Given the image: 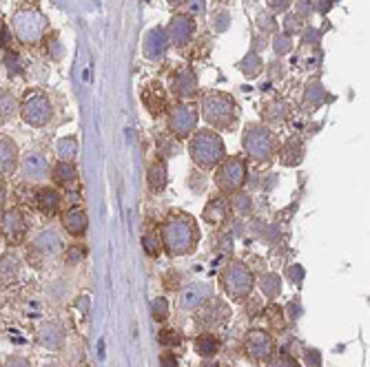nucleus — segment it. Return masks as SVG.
I'll return each mask as SVG.
<instances>
[{
    "label": "nucleus",
    "mask_w": 370,
    "mask_h": 367,
    "mask_svg": "<svg viewBox=\"0 0 370 367\" xmlns=\"http://www.w3.org/2000/svg\"><path fill=\"white\" fill-rule=\"evenodd\" d=\"M160 241H162V248L171 257H182V255L193 253V248L198 244V228L193 224V219L188 215L169 217L162 224Z\"/></svg>",
    "instance_id": "f257e3e1"
},
{
    "label": "nucleus",
    "mask_w": 370,
    "mask_h": 367,
    "mask_svg": "<svg viewBox=\"0 0 370 367\" xmlns=\"http://www.w3.org/2000/svg\"><path fill=\"white\" fill-rule=\"evenodd\" d=\"M188 153H191V160L195 162L200 170H211L226 157V147L220 133L204 128V130H195L193 137H191Z\"/></svg>",
    "instance_id": "f03ea898"
},
{
    "label": "nucleus",
    "mask_w": 370,
    "mask_h": 367,
    "mask_svg": "<svg viewBox=\"0 0 370 367\" xmlns=\"http://www.w3.org/2000/svg\"><path fill=\"white\" fill-rule=\"evenodd\" d=\"M242 147H244V153H246L249 160L264 164L277 153L279 144H277V137L273 135V130L269 126L249 124L244 135H242Z\"/></svg>",
    "instance_id": "7ed1b4c3"
},
{
    "label": "nucleus",
    "mask_w": 370,
    "mask_h": 367,
    "mask_svg": "<svg viewBox=\"0 0 370 367\" xmlns=\"http://www.w3.org/2000/svg\"><path fill=\"white\" fill-rule=\"evenodd\" d=\"M11 24H14V33H16L18 40L22 45H27V47H34L45 38L49 20H47V16L43 14L40 9L20 7L14 14Z\"/></svg>",
    "instance_id": "20e7f679"
},
{
    "label": "nucleus",
    "mask_w": 370,
    "mask_h": 367,
    "mask_svg": "<svg viewBox=\"0 0 370 367\" xmlns=\"http://www.w3.org/2000/svg\"><path fill=\"white\" fill-rule=\"evenodd\" d=\"M18 113L29 126L43 128L51 122V117H54V104H51L45 91L29 89V91H24L22 100L18 102Z\"/></svg>",
    "instance_id": "39448f33"
},
{
    "label": "nucleus",
    "mask_w": 370,
    "mask_h": 367,
    "mask_svg": "<svg viewBox=\"0 0 370 367\" xmlns=\"http://www.w3.org/2000/svg\"><path fill=\"white\" fill-rule=\"evenodd\" d=\"M202 117L209 126L224 130L235 122V102L228 93L211 91L202 100Z\"/></svg>",
    "instance_id": "423d86ee"
},
{
    "label": "nucleus",
    "mask_w": 370,
    "mask_h": 367,
    "mask_svg": "<svg viewBox=\"0 0 370 367\" xmlns=\"http://www.w3.org/2000/svg\"><path fill=\"white\" fill-rule=\"evenodd\" d=\"M246 160L242 155L224 157L218 164V173H215V184L222 193H237L246 184Z\"/></svg>",
    "instance_id": "0eeeda50"
},
{
    "label": "nucleus",
    "mask_w": 370,
    "mask_h": 367,
    "mask_svg": "<svg viewBox=\"0 0 370 367\" xmlns=\"http://www.w3.org/2000/svg\"><path fill=\"white\" fill-rule=\"evenodd\" d=\"M253 285H255L253 272L242 264V261H233V264H228L224 268L222 287L233 301H244L253 292Z\"/></svg>",
    "instance_id": "6e6552de"
},
{
    "label": "nucleus",
    "mask_w": 370,
    "mask_h": 367,
    "mask_svg": "<svg viewBox=\"0 0 370 367\" xmlns=\"http://www.w3.org/2000/svg\"><path fill=\"white\" fill-rule=\"evenodd\" d=\"M198 109L193 104H175L169 113V130L171 135L186 140L188 135L195 133V126H198Z\"/></svg>",
    "instance_id": "1a4fd4ad"
},
{
    "label": "nucleus",
    "mask_w": 370,
    "mask_h": 367,
    "mask_svg": "<svg viewBox=\"0 0 370 367\" xmlns=\"http://www.w3.org/2000/svg\"><path fill=\"white\" fill-rule=\"evenodd\" d=\"M0 234L11 246H20L27 237V219L18 211V208H9L0 215Z\"/></svg>",
    "instance_id": "9d476101"
},
{
    "label": "nucleus",
    "mask_w": 370,
    "mask_h": 367,
    "mask_svg": "<svg viewBox=\"0 0 370 367\" xmlns=\"http://www.w3.org/2000/svg\"><path fill=\"white\" fill-rule=\"evenodd\" d=\"M244 350L251 361L255 363L266 361V359H271V354H273V338L264 330H251L244 338Z\"/></svg>",
    "instance_id": "9b49d317"
},
{
    "label": "nucleus",
    "mask_w": 370,
    "mask_h": 367,
    "mask_svg": "<svg viewBox=\"0 0 370 367\" xmlns=\"http://www.w3.org/2000/svg\"><path fill=\"white\" fill-rule=\"evenodd\" d=\"M18 170L27 181H45L49 175V162L43 153L29 151L22 157V162H18Z\"/></svg>",
    "instance_id": "f8f14e48"
},
{
    "label": "nucleus",
    "mask_w": 370,
    "mask_h": 367,
    "mask_svg": "<svg viewBox=\"0 0 370 367\" xmlns=\"http://www.w3.org/2000/svg\"><path fill=\"white\" fill-rule=\"evenodd\" d=\"M195 33V22L188 14H175L169 22V40L175 47H184L193 40Z\"/></svg>",
    "instance_id": "ddd939ff"
},
{
    "label": "nucleus",
    "mask_w": 370,
    "mask_h": 367,
    "mask_svg": "<svg viewBox=\"0 0 370 367\" xmlns=\"http://www.w3.org/2000/svg\"><path fill=\"white\" fill-rule=\"evenodd\" d=\"M211 285L209 283H188L184 290L180 292V308L182 310H198L202 304H207L211 299Z\"/></svg>",
    "instance_id": "4468645a"
},
{
    "label": "nucleus",
    "mask_w": 370,
    "mask_h": 367,
    "mask_svg": "<svg viewBox=\"0 0 370 367\" xmlns=\"http://www.w3.org/2000/svg\"><path fill=\"white\" fill-rule=\"evenodd\" d=\"M198 310H200L198 319L207 325H224L226 319L231 317V310H228V306L220 299H209L207 304H202Z\"/></svg>",
    "instance_id": "2eb2a0df"
},
{
    "label": "nucleus",
    "mask_w": 370,
    "mask_h": 367,
    "mask_svg": "<svg viewBox=\"0 0 370 367\" xmlns=\"http://www.w3.org/2000/svg\"><path fill=\"white\" fill-rule=\"evenodd\" d=\"M36 206H38V211H40L43 215L47 217H54L60 213V208H62V195L56 190V188H51V186H45V188H38L36 193Z\"/></svg>",
    "instance_id": "dca6fc26"
},
{
    "label": "nucleus",
    "mask_w": 370,
    "mask_h": 367,
    "mask_svg": "<svg viewBox=\"0 0 370 367\" xmlns=\"http://www.w3.org/2000/svg\"><path fill=\"white\" fill-rule=\"evenodd\" d=\"M38 343H40L45 350H51L56 352L62 347V343H65V327H62L60 323L51 321V323H45L40 330H38Z\"/></svg>",
    "instance_id": "f3484780"
},
{
    "label": "nucleus",
    "mask_w": 370,
    "mask_h": 367,
    "mask_svg": "<svg viewBox=\"0 0 370 367\" xmlns=\"http://www.w3.org/2000/svg\"><path fill=\"white\" fill-rule=\"evenodd\" d=\"M62 228H65L71 237H82L89 228V217L87 211L80 206H73L69 211L62 215Z\"/></svg>",
    "instance_id": "a211bd4d"
},
{
    "label": "nucleus",
    "mask_w": 370,
    "mask_h": 367,
    "mask_svg": "<svg viewBox=\"0 0 370 367\" xmlns=\"http://www.w3.org/2000/svg\"><path fill=\"white\" fill-rule=\"evenodd\" d=\"M18 170V147L9 137H0V175H14Z\"/></svg>",
    "instance_id": "6ab92c4d"
},
{
    "label": "nucleus",
    "mask_w": 370,
    "mask_h": 367,
    "mask_svg": "<svg viewBox=\"0 0 370 367\" xmlns=\"http://www.w3.org/2000/svg\"><path fill=\"white\" fill-rule=\"evenodd\" d=\"M167 47H169V38L162 29H153V31L147 33V38H145V56L149 60L162 58L164 51H167Z\"/></svg>",
    "instance_id": "aec40b11"
},
{
    "label": "nucleus",
    "mask_w": 370,
    "mask_h": 367,
    "mask_svg": "<svg viewBox=\"0 0 370 367\" xmlns=\"http://www.w3.org/2000/svg\"><path fill=\"white\" fill-rule=\"evenodd\" d=\"M31 248H34V253H38L40 257H51V255L58 253L60 237H58L54 230H43V232L34 239Z\"/></svg>",
    "instance_id": "412c9836"
},
{
    "label": "nucleus",
    "mask_w": 370,
    "mask_h": 367,
    "mask_svg": "<svg viewBox=\"0 0 370 367\" xmlns=\"http://www.w3.org/2000/svg\"><path fill=\"white\" fill-rule=\"evenodd\" d=\"M198 91V77L195 73L191 71V69H184L175 75V80H173V93L175 96H180V98H191Z\"/></svg>",
    "instance_id": "4be33fe9"
},
{
    "label": "nucleus",
    "mask_w": 370,
    "mask_h": 367,
    "mask_svg": "<svg viewBox=\"0 0 370 367\" xmlns=\"http://www.w3.org/2000/svg\"><path fill=\"white\" fill-rule=\"evenodd\" d=\"M147 181H149V190L151 193H162L169 184V173L167 166L162 162H153L147 170Z\"/></svg>",
    "instance_id": "5701e85b"
},
{
    "label": "nucleus",
    "mask_w": 370,
    "mask_h": 367,
    "mask_svg": "<svg viewBox=\"0 0 370 367\" xmlns=\"http://www.w3.org/2000/svg\"><path fill=\"white\" fill-rule=\"evenodd\" d=\"M49 175H51V181L58 184V186H69V184H73L75 177H78V170H75L73 162H58L49 170Z\"/></svg>",
    "instance_id": "b1692460"
},
{
    "label": "nucleus",
    "mask_w": 370,
    "mask_h": 367,
    "mask_svg": "<svg viewBox=\"0 0 370 367\" xmlns=\"http://www.w3.org/2000/svg\"><path fill=\"white\" fill-rule=\"evenodd\" d=\"M290 115V107L284 100H273L264 107V120L273 122V124H282L284 120H288Z\"/></svg>",
    "instance_id": "393cba45"
},
{
    "label": "nucleus",
    "mask_w": 370,
    "mask_h": 367,
    "mask_svg": "<svg viewBox=\"0 0 370 367\" xmlns=\"http://www.w3.org/2000/svg\"><path fill=\"white\" fill-rule=\"evenodd\" d=\"M56 155L58 162H73L78 155V140L75 137H62L56 142Z\"/></svg>",
    "instance_id": "a878e982"
},
{
    "label": "nucleus",
    "mask_w": 370,
    "mask_h": 367,
    "mask_svg": "<svg viewBox=\"0 0 370 367\" xmlns=\"http://www.w3.org/2000/svg\"><path fill=\"white\" fill-rule=\"evenodd\" d=\"M226 217H228V204L222 200H213L204 208V219H207L209 224H222Z\"/></svg>",
    "instance_id": "bb28decb"
},
{
    "label": "nucleus",
    "mask_w": 370,
    "mask_h": 367,
    "mask_svg": "<svg viewBox=\"0 0 370 367\" xmlns=\"http://www.w3.org/2000/svg\"><path fill=\"white\" fill-rule=\"evenodd\" d=\"M195 352L204 359H211L220 352V340L215 336H211V334H202V336L195 338Z\"/></svg>",
    "instance_id": "cd10ccee"
},
{
    "label": "nucleus",
    "mask_w": 370,
    "mask_h": 367,
    "mask_svg": "<svg viewBox=\"0 0 370 367\" xmlns=\"http://www.w3.org/2000/svg\"><path fill=\"white\" fill-rule=\"evenodd\" d=\"M304 157V147L299 140H290L282 149V164L284 166H297Z\"/></svg>",
    "instance_id": "c85d7f7f"
},
{
    "label": "nucleus",
    "mask_w": 370,
    "mask_h": 367,
    "mask_svg": "<svg viewBox=\"0 0 370 367\" xmlns=\"http://www.w3.org/2000/svg\"><path fill=\"white\" fill-rule=\"evenodd\" d=\"M228 208L237 215V217H249L253 213V200H251V195L246 193H235L233 195V200L231 204H228Z\"/></svg>",
    "instance_id": "c756f323"
},
{
    "label": "nucleus",
    "mask_w": 370,
    "mask_h": 367,
    "mask_svg": "<svg viewBox=\"0 0 370 367\" xmlns=\"http://www.w3.org/2000/svg\"><path fill=\"white\" fill-rule=\"evenodd\" d=\"M18 113V100L11 91H0V120H9Z\"/></svg>",
    "instance_id": "7c9ffc66"
},
{
    "label": "nucleus",
    "mask_w": 370,
    "mask_h": 367,
    "mask_svg": "<svg viewBox=\"0 0 370 367\" xmlns=\"http://www.w3.org/2000/svg\"><path fill=\"white\" fill-rule=\"evenodd\" d=\"M260 287H262L266 299H275L279 294V290H282V279H279L277 272H269L260 279Z\"/></svg>",
    "instance_id": "2f4dec72"
},
{
    "label": "nucleus",
    "mask_w": 370,
    "mask_h": 367,
    "mask_svg": "<svg viewBox=\"0 0 370 367\" xmlns=\"http://www.w3.org/2000/svg\"><path fill=\"white\" fill-rule=\"evenodd\" d=\"M18 272H20V264H18V259L14 255H5L3 259H0V277H3L7 283L16 281Z\"/></svg>",
    "instance_id": "473e14b6"
},
{
    "label": "nucleus",
    "mask_w": 370,
    "mask_h": 367,
    "mask_svg": "<svg viewBox=\"0 0 370 367\" xmlns=\"http://www.w3.org/2000/svg\"><path fill=\"white\" fill-rule=\"evenodd\" d=\"M237 69H239L242 73L251 75V77L260 75V71H262V58H260L258 54H249L244 60L237 62Z\"/></svg>",
    "instance_id": "72a5a7b5"
},
{
    "label": "nucleus",
    "mask_w": 370,
    "mask_h": 367,
    "mask_svg": "<svg viewBox=\"0 0 370 367\" xmlns=\"http://www.w3.org/2000/svg\"><path fill=\"white\" fill-rule=\"evenodd\" d=\"M324 96H326L324 87L320 82H313V84H309V89H306V98L304 100H306V104H309V107L317 109L324 102Z\"/></svg>",
    "instance_id": "f704fd0d"
},
{
    "label": "nucleus",
    "mask_w": 370,
    "mask_h": 367,
    "mask_svg": "<svg viewBox=\"0 0 370 367\" xmlns=\"http://www.w3.org/2000/svg\"><path fill=\"white\" fill-rule=\"evenodd\" d=\"M142 246H145V253H147L149 257H153V259H156V257L160 255V250H162L160 237H156V234H151V232L142 237Z\"/></svg>",
    "instance_id": "c9c22d12"
},
{
    "label": "nucleus",
    "mask_w": 370,
    "mask_h": 367,
    "mask_svg": "<svg viewBox=\"0 0 370 367\" xmlns=\"http://www.w3.org/2000/svg\"><path fill=\"white\" fill-rule=\"evenodd\" d=\"M151 314H153V319H156V321H164L169 317V301L164 297L156 299L151 304Z\"/></svg>",
    "instance_id": "e433bc0d"
},
{
    "label": "nucleus",
    "mask_w": 370,
    "mask_h": 367,
    "mask_svg": "<svg viewBox=\"0 0 370 367\" xmlns=\"http://www.w3.org/2000/svg\"><path fill=\"white\" fill-rule=\"evenodd\" d=\"M84 255H87V250L82 246H71V248H67V253H65V261H67V264H80V261L84 259Z\"/></svg>",
    "instance_id": "4c0bfd02"
},
{
    "label": "nucleus",
    "mask_w": 370,
    "mask_h": 367,
    "mask_svg": "<svg viewBox=\"0 0 370 367\" xmlns=\"http://www.w3.org/2000/svg\"><path fill=\"white\" fill-rule=\"evenodd\" d=\"M180 153V147L173 140H160V155L162 157H173Z\"/></svg>",
    "instance_id": "58836bf2"
},
{
    "label": "nucleus",
    "mask_w": 370,
    "mask_h": 367,
    "mask_svg": "<svg viewBox=\"0 0 370 367\" xmlns=\"http://www.w3.org/2000/svg\"><path fill=\"white\" fill-rule=\"evenodd\" d=\"M290 47H293V43H290L288 36H277V38H275V54H277V56L288 54Z\"/></svg>",
    "instance_id": "ea45409f"
},
{
    "label": "nucleus",
    "mask_w": 370,
    "mask_h": 367,
    "mask_svg": "<svg viewBox=\"0 0 370 367\" xmlns=\"http://www.w3.org/2000/svg\"><path fill=\"white\" fill-rule=\"evenodd\" d=\"M160 343L162 345H177V343H180V336H177L175 330H169V327H167V330L160 332Z\"/></svg>",
    "instance_id": "a19ab883"
},
{
    "label": "nucleus",
    "mask_w": 370,
    "mask_h": 367,
    "mask_svg": "<svg viewBox=\"0 0 370 367\" xmlns=\"http://www.w3.org/2000/svg\"><path fill=\"white\" fill-rule=\"evenodd\" d=\"M297 18H306L309 14H313V0H297Z\"/></svg>",
    "instance_id": "79ce46f5"
},
{
    "label": "nucleus",
    "mask_w": 370,
    "mask_h": 367,
    "mask_svg": "<svg viewBox=\"0 0 370 367\" xmlns=\"http://www.w3.org/2000/svg\"><path fill=\"white\" fill-rule=\"evenodd\" d=\"M228 14H224V11H218V14H215V18H213V22H215V29L218 31H224L226 27H228Z\"/></svg>",
    "instance_id": "37998d69"
},
{
    "label": "nucleus",
    "mask_w": 370,
    "mask_h": 367,
    "mask_svg": "<svg viewBox=\"0 0 370 367\" xmlns=\"http://www.w3.org/2000/svg\"><path fill=\"white\" fill-rule=\"evenodd\" d=\"M258 24H262L264 31H273L275 29V20H273L271 14H260L258 16Z\"/></svg>",
    "instance_id": "c03bdc74"
},
{
    "label": "nucleus",
    "mask_w": 370,
    "mask_h": 367,
    "mask_svg": "<svg viewBox=\"0 0 370 367\" xmlns=\"http://www.w3.org/2000/svg\"><path fill=\"white\" fill-rule=\"evenodd\" d=\"M269 7H271V11L282 14V11H286L290 7V0H269Z\"/></svg>",
    "instance_id": "a18cd8bd"
},
{
    "label": "nucleus",
    "mask_w": 370,
    "mask_h": 367,
    "mask_svg": "<svg viewBox=\"0 0 370 367\" xmlns=\"http://www.w3.org/2000/svg\"><path fill=\"white\" fill-rule=\"evenodd\" d=\"M288 279H290L293 283H299V281L304 279V268H302V266H290V268H288Z\"/></svg>",
    "instance_id": "49530a36"
},
{
    "label": "nucleus",
    "mask_w": 370,
    "mask_h": 367,
    "mask_svg": "<svg viewBox=\"0 0 370 367\" xmlns=\"http://www.w3.org/2000/svg\"><path fill=\"white\" fill-rule=\"evenodd\" d=\"M11 43V29L5 22H0V47H7Z\"/></svg>",
    "instance_id": "de8ad7c7"
},
{
    "label": "nucleus",
    "mask_w": 370,
    "mask_h": 367,
    "mask_svg": "<svg viewBox=\"0 0 370 367\" xmlns=\"http://www.w3.org/2000/svg\"><path fill=\"white\" fill-rule=\"evenodd\" d=\"M269 367H299V363L295 361V359H277V361H273Z\"/></svg>",
    "instance_id": "09e8293b"
},
{
    "label": "nucleus",
    "mask_w": 370,
    "mask_h": 367,
    "mask_svg": "<svg viewBox=\"0 0 370 367\" xmlns=\"http://www.w3.org/2000/svg\"><path fill=\"white\" fill-rule=\"evenodd\" d=\"M5 367H31V363L27 359H20V357H14V359H9L5 363Z\"/></svg>",
    "instance_id": "8fccbe9b"
},
{
    "label": "nucleus",
    "mask_w": 370,
    "mask_h": 367,
    "mask_svg": "<svg viewBox=\"0 0 370 367\" xmlns=\"http://www.w3.org/2000/svg\"><path fill=\"white\" fill-rule=\"evenodd\" d=\"M306 359H309V363L315 365V367L322 365V357H320V352H317V350H309V352H306Z\"/></svg>",
    "instance_id": "3c124183"
},
{
    "label": "nucleus",
    "mask_w": 370,
    "mask_h": 367,
    "mask_svg": "<svg viewBox=\"0 0 370 367\" xmlns=\"http://www.w3.org/2000/svg\"><path fill=\"white\" fill-rule=\"evenodd\" d=\"M299 20H302V18H297V16H290V18L286 20V31H288V33H293V31H299Z\"/></svg>",
    "instance_id": "603ef678"
},
{
    "label": "nucleus",
    "mask_w": 370,
    "mask_h": 367,
    "mask_svg": "<svg viewBox=\"0 0 370 367\" xmlns=\"http://www.w3.org/2000/svg\"><path fill=\"white\" fill-rule=\"evenodd\" d=\"M162 367H177V359L171 354H164L162 357Z\"/></svg>",
    "instance_id": "864d4df0"
},
{
    "label": "nucleus",
    "mask_w": 370,
    "mask_h": 367,
    "mask_svg": "<svg viewBox=\"0 0 370 367\" xmlns=\"http://www.w3.org/2000/svg\"><path fill=\"white\" fill-rule=\"evenodd\" d=\"M5 202H7V186H5V181L0 179V211H3Z\"/></svg>",
    "instance_id": "5fc2aeb1"
},
{
    "label": "nucleus",
    "mask_w": 370,
    "mask_h": 367,
    "mask_svg": "<svg viewBox=\"0 0 370 367\" xmlns=\"http://www.w3.org/2000/svg\"><path fill=\"white\" fill-rule=\"evenodd\" d=\"M191 5H193V7H191V11H193V14H195V11L202 9V0H193V3H191Z\"/></svg>",
    "instance_id": "6e6d98bb"
},
{
    "label": "nucleus",
    "mask_w": 370,
    "mask_h": 367,
    "mask_svg": "<svg viewBox=\"0 0 370 367\" xmlns=\"http://www.w3.org/2000/svg\"><path fill=\"white\" fill-rule=\"evenodd\" d=\"M171 5H175V7H180V5H184V3H188V0H169Z\"/></svg>",
    "instance_id": "4d7b16f0"
},
{
    "label": "nucleus",
    "mask_w": 370,
    "mask_h": 367,
    "mask_svg": "<svg viewBox=\"0 0 370 367\" xmlns=\"http://www.w3.org/2000/svg\"><path fill=\"white\" fill-rule=\"evenodd\" d=\"M202 367H218V363H215V361H209V363H204Z\"/></svg>",
    "instance_id": "13d9d810"
},
{
    "label": "nucleus",
    "mask_w": 370,
    "mask_h": 367,
    "mask_svg": "<svg viewBox=\"0 0 370 367\" xmlns=\"http://www.w3.org/2000/svg\"><path fill=\"white\" fill-rule=\"evenodd\" d=\"M45 367H58V365H45Z\"/></svg>",
    "instance_id": "bf43d9fd"
},
{
    "label": "nucleus",
    "mask_w": 370,
    "mask_h": 367,
    "mask_svg": "<svg viewBox=\"0 0 370 367\" xmlns=\"http://www.w3.org/2000/svg\"><path fill=\"white\" fill-rule=\"evenodd\" d=\"M220 3H228V0H220Z\"/></svg>",
    "instance_id": "052dcab7"
}]
</instances>
